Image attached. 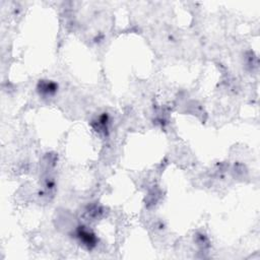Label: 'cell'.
I'll use <instances>...</instances> for the list:
<instances>
[{
	"instance_id": "cell-1",
	"label": "cell",
	"mask_w": 260,
	"mask_h": 260,
	"mask_svg": "<svg viewBox=\"0 0 260 260\" xmlns=\"http://www.w3.org/2000/svg\"><path fill=\"white\" fill-rule=\"evenodd\" d=\"M76 238L80 240V242L85 247H87V249H92V248L97 245L96 235L85 227H78L76 231Z\"/></svg>"
},
{
	"instance_id": "cell-2",
	"label": "cell",
	"mask_w": 260,
	"mask_h": 260,
	"mask_svg": "<svg viewBox=\"0 0 260 260\" xmlns=\"http://www.w3.org/2000/svg\"><path fill=\"white\" fill-rule=\"evenodd\" d=\"M37 88L40 96L47 98L56 94L58 89V86L51 81H40Z\"/></svg>"
}]
</instances>
